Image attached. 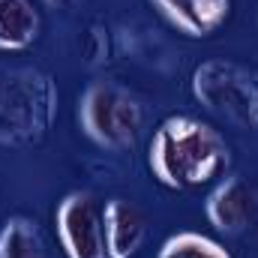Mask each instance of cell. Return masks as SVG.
I'll use <instances>...</instances> for the list:
<instances>
[{"label":"cell","instance_id":"1","mask_svg":"<svg viewBox=\"0 0 258 258\" xmlns=\"http://www.w3.org/2000/svg\"><path fill=\"white\" fill-rule=\"evenodd\" d=\"M231 165L225 135L192 114H171L153 129L147 168L168 189H198L216 183Z\"/></svg>","mask_w":258,"mask_h":258},{"label":"cell","instance_id":"2","mask_svg":"<svg viewBox=\"0 0 258 258\" xmlns=\"http://www.w3.org/2000/svg\"><path fill=\"white\" fill-rule=\"evenodd\" d=\"M60 90L51 72L0 63V147H33L57 120Z\"/></svg>","mask_w":258,"mask_h":258},{"label":"cell","instance_id":"3","mask_svg":"<svg viewBox=\"0 0 258 258\" xmlns=\"http://www.w3.org/2000/svg\"><path fill=\"white\" fill-rule=\"evenodd\" d=\"M78 126L96 147L126 153L141 138L144 105L117 81H90L78 96Z\"/></svg>","mask_w":258,"mask_h":258},{"label":"cell","instance_id":"4","mask_svg":"<svg viewBox=\"0 0 258 258\" xmlns=\"http://www.w3.org/2000/svg\"><path fill=\"white\" fill-rule=\"evenodd\" d=\"M192 96L237 129L258 132V69L228 57H210L192 69Z\"/></svg>","mask_w":258,"mask_h":258},{"label":"cell","instance_id":"5","mask_svg":"<svg viewBox=\"0 0 258 258\" xmlns=\"http://www.w3.org/2000/svg\"><path fill=\"white\" fill-rule=\"evenodd\" d=\"M54 231L63 258H108L102 201L87 189H72L57 201Z\"/></svg>","mask_w":258,"mask_h":258},{"label":"cell","instance_id":"6","mask_svg":"<svg viewBox=\"0 0 258 258\" xmlns=\"http://www.w3.org/2000/svg\"><path fill=\"white\" fill-rule=\"evenodd\" d=\"M204 216L219 234L240 237L258 225V189L240 174H225L204 198Z\"/></svg>","mask_w":258,"mask_h":258},{"label":"cell","instance_id":"7","mask_svg":"<svg viewBox=\"0 0 258 258\" xmlns=\"http://www.w3.org/2000/svg\"><path fill=\"white\" fill-rule=\"evenodd\" d=\"M102 225L108 258H135L147 240V216L129 198L102 201Z\"/></svg>","mask_w":258,"mask_h":258},{"label":"cell","instance_id":"8","mask_svg":"<svg viewBox=\"0 0 258 258\" xmlns=\"http://www.w3.org/2000/svg\"><path fill=\"white\" fill-rule=\"evenodd\" d=\"M153 9L183 36H213L231 15V0H150Z\"/></svg>","mask_w":258,"mask_h":258},{"label":"cell","instance_id":"9","mask_svg":"<svg viewBox=\"0 0 258 258\" xmlns=\"http://www.w3.org/2000/svg\"><path fill=\"white\" fill-rule=\"evenodd\" d=\"M0 258H60V252L33 216L15 213L0 225Z\"/></svg>","mask_w":258,"mask_h":258},{"label":"cell","instance_id":"10","mask_svg":"<svg viewBox=\"0 0 258 258\" xmlns=\"http://www.w3.org/2000/svg\"><path fill=\"white\" fill-rule=\"evenodd\" d=\"M42 30L33 0H0V54L27 51Z\"/></svg>","mask_w":258,"mask_h":258},{"label":"cell","instance_id":"11","mask_svg":"<svg viewBox=\"0 0 258 258\" xmlns=\"http://www.w3.org/2000/svg\"><path fill=\"white\" fill-rule=\"evenodd\" d=\"M156 258H234V255L219 240H213L201 231H177L159 246Z\"/></svg>","mask_w":258,"mask_h":258},{"label":"cell","instance_id":"12","mask_svg":"<svg viewBox=\"0 0 258 258\" xmlns=\"http://www.w3.org/2000/svg\"><path fill=\"white\" fill-rule=\"evenodd\" d=\"M81 51H84V63L87 66H99L108 60V36L102 24H90L84 39H81Z\"/></svg>","mask_w":258,"mask_h":258},{"label":"cell","instance_id":"13","mask_svg":"<svg viewBox=\"0 0 258 258\" xmlns=\"http://www.w3.org/2000/svg\"><path fill=\"white\" fill-rule=\"evenodd\" d=\"M45 3H48V6H54V9H63V6L72 3V0H45Z\"/></svg>","mask_w":258,"mask_h":258}]
</instances>
